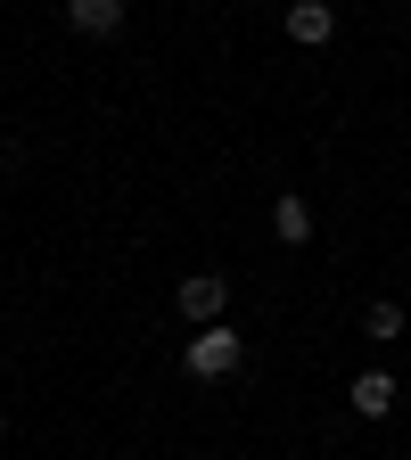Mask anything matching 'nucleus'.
I'll use <instances>...</instances> for the list:
<instances>
[{
	"label": "nucleus",
	"mask_w": 411,
	"mask_h": 460,
	"mask_svg": "<svg viewBox=\"0 0 411 460\" xmlns=\"http://www.w3.org/2000/svg\"><path fill=\"white\" fill-rule=\"evenodd\" d=\"M239 362H247V337H239V329H222V321L190 329V345H182V370H190V378H230Z\"/></svg>",
	"instance_id": "obj_1"
},
{
	"label": "nucleus",
	"mask_w": 411,
	"mask_h": 460,
	"mask_svg": "<svg viewBox=\"0 0 411 460\" xmlns=\"http://www.w3.org/2000/svg\"><path fill=\"white\" fill-rule=\"evenodd\" d=\"M173 305H182V321H198V329H206V321H222V305H230V279H222V271H190Z\"/></svg>",
	"instance_id": "obj_2"
},
{
	"label": "nucleus",
	"mask_w": 411,
	"mask_h": 460,
	"mask_svg": "<svg viewBox=\"0 0 411 460\" xmlns=\"http://www.w3.org/2000/svg\"><path fill=\"white\" fill-rule=\"evenodd\" d=\"M329 33H337V9H329V0H288V41L321 49Z\"/></svg>",
	"instance_id": "obj_3"
},
{
	"label": "nucleus",
	"mask_w": 411,
	"mask_h": 460,
	"mask_svg": "<svg viewBox=\"0 0 411 460\" xmlns=\"http://www.w3.org/2000/svg\"><path fill=\"white\" fill-rule=\"evenodd\" d=\"M67 25L107 41V33H124V0H67Z\"/></svg>",
	"instance_id": "obj_4"
},
{
	"label": "nucleus",
	"mask_w": 411,
	"mask_h": 460,
	"mask_svg": "<svg viewBox=\"0 0 411 460\" xmlns=\"http://www.w3.org/2000/svg\"><path fill=\"white\" fill-rule=\"evenodd\" d=\"M395 394H403V386H395L387 370H362L354 386H345V402H354V411H362V420H387V411H395Z\"/></svg>",
	"instance_id": "obj_5"
},
{
	"label": "nucleus",
	"mask_w": 411,
	"mask_h": 460,
	"mask_svg": "<svg viewBox=\"0 0 411 460\" xmlns=\"http://www.w3.org/2000/svg\"><path fill=\"white\" fill-rule=\"evenodd\" d=\"M272 230H280V247H305V239H313V206L280 190V198H272Z\"/></svg>",
	"instance_id": "obj_6"
},
{
	"label": "nucleus",
	"mask_w": 411,
	"mask_h": 460,
	"mask_svg": "<svg viewBox=\"0 0 411 460\" xmlns=\"http://www.w3.org/2000/svg\"><path fill=\"white\" fill-rule=\"evenodd\" d=\"M403 329H411V321H403V305H395V296H379V305L362 313V337H371V345H395Z\"/></svg>",
	"instance_id": "obj_7"
},
{
	"label": "nucleus",
	"mask_w": 411,
	"mask_h": 460,
	"mask_svg": "<svg viewBox=\"0 0 411 460\" xmlns=\"http://www.w3.org/2000/svg\"><path fill=\"white\" fill-rule=\"evenodd\" d=\"M0 436H9V411H0Z\"/></svg>",
	"instance_id": "obj_8"
}]
</instances>
